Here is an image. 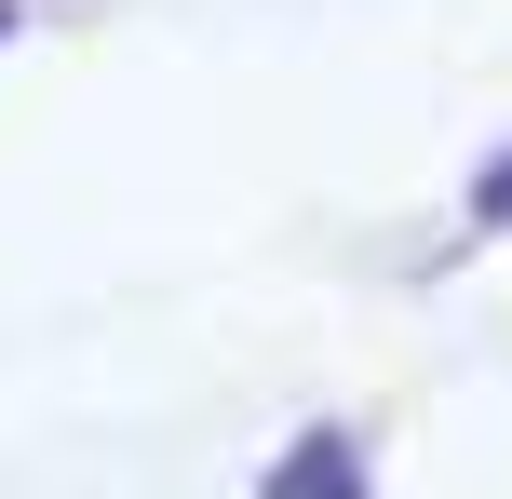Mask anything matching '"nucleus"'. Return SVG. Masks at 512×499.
Instances as JSON below:
<instances>
[{
  "instance_id": "7ed1b4c3",
  "label": "nucleus",
  "mask_w": 512,
  "mask_h": 499,
  "mask_svg": "<svg viewBox=\"0 0 512 499\" xmlns=\"http://www.w3.org/2000/svg\"><path fill=\"white\" fill-rule=\"evenodd\" d=\"M0 27H14V14H0Z\"/></svg>"
},
{
  "instance_id": "f257e3e1",
  "label": "nucleus",
  "mask_w": 512,
  "mask_h": 499,
  "mask_svg": "<svg viewBox=\"0 0 512 499\" xmlns=\"http://www.w3.org/2000/svg\"><path fill=\"white\" fill-rule=\"evenodd\" d=\"M270 499H364V473H351V459H283V473H270Z\"/></svg>"
},
{
  "instance_id": "f03ea898",
  "label": "nucleus",
  "mask_w": 512,
  "mask_h": 499,
  "mask_svg": "<svg viewBox=\"0 0 512 499\" xmlns=\"http://www.w3.org/2000/svg\"><path fill=\"white\" fill-rule=\"evenodd\" d=\"M486 216H512V162H499V176H486Z\"/></svg>"
}]
</instances>
